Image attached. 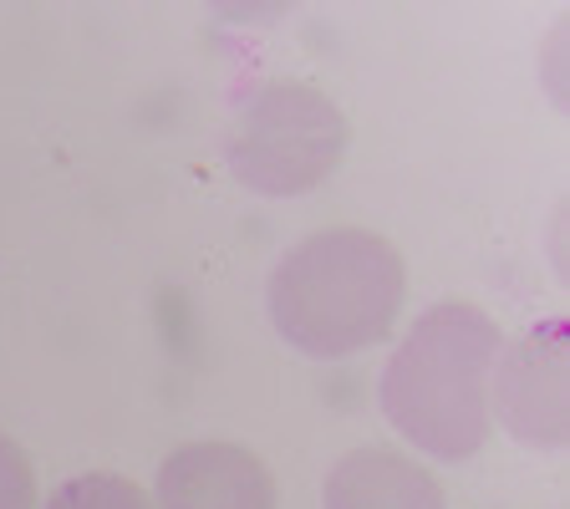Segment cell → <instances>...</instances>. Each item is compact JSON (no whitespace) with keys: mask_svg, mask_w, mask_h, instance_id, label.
<instances>
[{"mask_svg":"<svg viewBox=\"0 0 570 509\" xmlns=\"http://www.w3.org/2000/svg\"><path fill=\"white\" fill-rule=\"evenodd\" d=\"M504 352L499 321L469 301H439L382 372V413L428 459L463 463L489 443V378Z\"/></svg>","mask_w":570,"mask_h":509,"instance_id":"6da1fadb","label":"cell"},{"mask_svg":"<svg viewBox=\"0 0 570 509\" xmlns=\"http://www.w3.org/2000/svg\"><path fill=\"white\" fill-rule=\"evenodd\" d=\"M407 296V265L372 229H321L285 249L265 285L281 342L316 362L377 346Z\"/></svg>","mask_w":570,"mask_h":509,"instance_id":"7a4b0ae2","label":"cell"},{"mask_svg":"<svg viewBox=\"0 0 570 509\" xmlns=\"http://www.w3.org/2000/svg\"><path fill=\"white\" fill-rule=\"evenodd\" d=\"M346 158V118L321 87L271 82L239 107L225 138V164L265 199L321 189Z\"/></svg>","mask_w":570,"mask_h":509,"instance_id":"3957f363","label":"cell"},{"mask_svg":"<svg viewBox=\"0 0 570 509\" xmlns=\"http://www.w3.org/2000/svg\"><path fill=\"white\" fill-rule=\"evenodd\" d=\"M489 408H499L504 428L540 453H560L570 443V321L546 316L499 352Z\"/></svg>","mask_w":570,"mask_h":509,"instance_id":"277c9868","label":"cell"},{"mask_svg":"<svg viewBox=\"0 0 570 509\" xmlns=\"http://www.w3.org/2000/svg\"><path fill=\"white\" fill-rule=\"evenodd\" d=\"M158 509H275V479L239 443H184L158 463Z\"/></svg>","mask_w":570,"mask_h":509,"instance_id":"5b68a950","label":"cell"},{"mask_svg":"<svg viewBox=\"0 0 570 509\" xmlns=\"http://www.w3.org/2000/svg\"><path fill=\"white\" fill-rule=\"evenodd\" d=\"M326 509H449V495L423 463L392 449H352L332 463Z\"/></svg>","mask_w":570,"mask_h":509,"instance_id":"8992f818","label":"cell"},{"mask_svg":"<svg viewBox=\"0 0 570 509\" xmlns=\"http://www.w3.org/2000/svg\"><path fill=\"white\" fill-rule=\"evenodd\" d=\"M41 509H154V499L142 495V484H132L122 474H77Z\"/></svg>","mask_w":570,"mask_h":509,"instance_id":"52a82bcc","label":"cell"},{"mask_svg":"<svg viewBox=\"0 0 570 509\" xmlns=\"http://www.w3.org/2000/svg\"><path fill=\"white\" fill-rule=\"evenodd\" d=\"M0 509H36V469L21 443L0 433Z\"/></svg>","mask_w":570,"mask_h":509,"instance_id":"ba28073f","label":"cell"}]
</instances>
